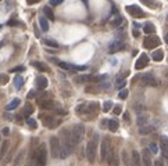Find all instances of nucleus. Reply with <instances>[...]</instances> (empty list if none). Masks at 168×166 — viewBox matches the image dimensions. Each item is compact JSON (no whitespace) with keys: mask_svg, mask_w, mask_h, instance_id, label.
<instances>
[{"mask_svg":"<svg viewBox=\"0 0 168 166\" xmlns=\"http://www.w3.org/2000/svg\"><path fill=\"white\" fill-rule=\"evenodd\" d=\"M97 143H99V134H95L93 136V140H91L86 145V149H85V152H86V158L88 161L93 163L96 159V151H97Z\"/></svg>","mask_w":168,"mask_h":166,"instance_id":"f257e3e1","label":"nucleus"},{"mask_svg":"<svg viewBox=\"0 0 168 166\" xmlns=\"http://www.w3.org/2000/svg\"><path fill=\"white\" fill-rule=\"evenodd\" d=\"M83 134H85V127H83V125H82V123H77V125L72 127V130H71V140H72V144L75 147L82 141Z\"/></svg>","mask_w":168,"mask_h":166,"instance_id":"f03ea898","label":"nucleus"},{"mask_svg":"<svg viewBox=\"0 0 168 166\" xmlns=\"http://www.w3.org/2000/svg\"><path fill=\"white\" fill-rule=\"evenodd\" d=\"M35 159H36V163L38 166H45L46 162H47V148H46L45 144H41L35 151Z\"/></svg>","mask_w":168,"mask_h":166,"instance_id":"7ed1b4c3","label":"nucleus"},{"mask_svg":"<svg viewBox=\"0 0 168 166\" xmlns=\"http://www.w3.org/2000/svg\"><path fill=\"white\" fill-rule=\"evenodd\" d=\"M107 79L106 75H81V76L77 78V82H92V83H100L101 80Z\"/></svg>","mask_w":168,"mask_h":166,"instance_id":"20e7f679","label":"nucleus"},{"mask_svg":"<svg viewBox=\"0 0 168 166\" xmlns=\"http://www.w3.org/2000/svg\"><path fill=\"white\" fill-rule=\"evenodd\" d=\"M50 152H51V157L53 158H59V152H60V140L59 137H50Z\"/></svg>","mask_w":168,"mask_h":166,"instance_id":"39448f33","label":"nucleus"},{"mask_svg":"<svg viewBox=\"0 0 168 166\" xmlns=\"http://www.w3.org/2000/svg\"><path fill=\"white\" fill-rule=\"evenodd\" d=\"M41 118H43V123H45L46 127L49 129H54L61 123V119H56L54 116H45V115H41Z\"/></svg>","mask_w":168,"mask_h":166,"instance_id":"423d86ee","label":"nucleus"},{"mask_svg":"<svg viewBox=\"0 0 168 166\" xmlns=\"http://www.w3.org/2000/svg\"><path fill=\"white\" fill-rule=\"evenodd\" d=\"M142 83L145 86H150V87H159V80L153 75H149V73L142 76Z\"/></svg>","mask_w":168,"mask_h":166,"instance_id":"0eeeda50","label":"nucleus"},{"mask_svg":"<svg viewBox=\"0 0 168 166\" xmlns=\"http://www.w3.org/2000/svg\"><path fill=\"white\" fill-rule=\"evenodd\" d=\"M160 45V39L156 36H147L145 40H143V46L145 49H154Z\"/></svg>","mask_w":168,"mask_h":166,"instance_id":"6e6552de","label":"nucleus"},{"mask_svg":"<svg viewBox=\"0 0 168 166\" xmlns=\"http://www.w3.org/2000/svg\"><path fill=\"white\" fill-rule=\"evenodd\" d=\"M111 148V144H110V140L109 139H104L103 143H101V147H100V154H101V161L104 162L109 157V151Z\"/></svg>","mask_w":168,"mask_h":166,"instance_id":"1a4fd4ad","label":"nucleus"},{"mask_svg":"<svg viewBox=\"0 0 168 166\" xmlns=\"http://www.w3.org/2000/svg\"><path fill=\"white\" fill-rule=\"evenodd\" d=\"M38 105L42 108V109H54L57 107V104L51 100L46 98V100H38Z\"/></svg>","mask_w":168,"mask_h":166,"instance_id":"9d476101","label":"nucleus"},{"mask_svg":"<svg viewBox=\"0 0 168 166\" xmlns=\"http://www.w3.org/2000/svg\"><path fill=\"white\" fill-rule=\"evenodd\" d=\"M107 163H109V166H118V157H117V154H115V151L113 149V147L110 148L109 151V157H107Z\"/></svg>","mask_w":168,"mask_h":166,"instance_id":"9b49d317","label":"nucleus"},{"mask_svg":"<svg viewBox=\"0 0 168 166\" xmlns=\"http://www.w3.org/2000/svg\"><path fill=\"white\" fill-rule=\"evenodd\" d=\"M127 11L131 14L132 17H136V18L145 17V13H143V11H142V9H139L138 6H128V7H127Z\"/></svg>","mask_w":168,"mask_h":166,"instance_id":"f8f14e48","label":"nucleus"},{"mask_svg":"<svg viewBox=\"0 0 168 166\" xmlns=\"http://www.w3.org/2000/svg\"><path fill=\"white\" fill-rule=\"evenodd\" d=\"M147 64H149V57H147V54L143 53L140 57L138 58L136 64H135V68H136V69H143Z\"/></svg>","mask_w":168,"mask_h":166,"instance_id":"ddd939ff","label":"nucleus"},{"mask_svg":"<svg viewBox=\"0 0 168 166\" xmlns=\"http://www.w3.org/2000/svg\"><path fill=\"white\" fill-rule=\"evenodd\" d=\"M124 49H125V43L122 40H115L110 46V53H117V51H121Z\"/></svg>","mask_w":168,"mask_h":166,"instance_id":"4468645a","label":"nucleus"},{"mask_svg":"<svg viewBox=\"0 0 168 166\" xmlns=\"http://www.w3.org/2000/svg\"><path fill=\"white\" fill-rule=\"evenodd\" d=\"M9 148H10V141L9 140H4V141L1 143V145H0V159H3L4 155H7Z\"/></svg>","mask_w":168,"mask_h":166,"instance_id":"2eb2a0df","label":"nucleus"},{"mask_svg":"<svg viewBox=\"0 0 168 166\" xmlns=\"http://www.w3.org/2000/svg\"><path fill=\"white\" fill-rule=\"evenodd\" d=\"M132 166H142V157L138 151H132Z\"/></svg>","mask_w":168,"mask_h":166,"instance_id":"dca6fc26","label":"nucleus"},{"mask_svg":"<svg viewBox=\"0 0 168 166\" xmlns=\"http://www.w3.org/2000/svg\"><path fill=\"white\" fill-rule=\"evenodd\" d=\"M138 125L139 126H145L147 122H149V114H146V112H140V114H138Z\"/></svg>","mask_w":168,"mask_h":166,"instance_id":"f3484780","label":"nucleus"},{"mask_svg":"<svg viewBox=\"0 0 168 166\" xmlns=\"http://www.w3.org/2000/svg\"><path fill=\"white\" fill-rule=\"evenodd\" d=\"M150 151L149 149H145L143 152H142V163L145 166H150L151 165V158H150Z\"/></svg>","mask_w":168,"mask_h":166,"instance_id":"a211bd4d","label":"nucleus"},{"mask_svg":"<svg viewBox=\"0 0 168 166\" xmlns=\"http://www.w3.org/2000/svg\"><path fill=\"white\" fill-rule=\"evenodd\" d=\"M36 87H38V90H45L46 87H47V79H46L45 76H38Z\"/></svg>","mask_w":168,"mask_h":166,"instance_id":"6ab92c4d","label":"nucleus"},{"mask_svg":"<svg viewBox=\"0 0 168 166\" xmlns=\"http://www.w3.org/2000/svg\"><path fill=\"white\" fill-rule=\"evenodd\" d=\"M151 58L154 60L156 63H160V61H163V58H164V51L161 49L160 50H156L154 53L151 54Z\"/></svg>","mask_w":168,"mask_h":166,"instance_id":"aec40b11","label":"nucleus"},{"mask_svg":"<svg viewBox=\"0 0 168 166\" xmlns=\"http://www.w3.org/2000/svg\"><path fill=\"white\" fill-rule=\"evenodd\" d=\"M122 161H124V165L125 166H132V158L129 157V154L127 152V149H124L122 151Z\"/></svg>","mask_w":168,"mask_h":166,"instance_id":"412c9836","label":"nucleus"},{"mask_svg":"<svg viewBox=\"0 0 168 166\" xmlns=\"http://www.w3.org/2000/svg\"><path fill=\"white\" fill-rule=\"evenodd\" d=\"M143 32L147 33V35H151V33L156 32V27L151 22H147V24H145V27H143Z\"/></svg>","mask_w":168,"mask_h":166,"instance_id":"4be33fe9","label":"nucleus"},{"mask_svg":"<svg viewBox=\"0 0 168 166\" xmlns=\"http://www.w3.org/2000/svg\"><path fill=\"white\" fill-rule=\"evenodd\" d=\"M20 103H21V101H20V98H14L10 104H7V107H6V111H13V109H15V108L20 105Z\"/></svg>","mask_w":168,"mask_h":166,"instance_id":"5701e85b","label":"nucleus"},{"mask_svg":"<svg viewBox=\"0 0 168 166\" xmlns=\"http://www.w3.org/2000/svg\"><path fill=\"white\" fill-rule=\"evenodd\" d=\"M160 148H161L163 157L165 158V159H168V141H161V143H160Z\"/></svg>","mask_w":168,"mask_h":166,"instance_id":"b1692460","label":"nucleus"},{"mask_svg":"<svg viewBox=\"0 0 168 166\" xmlns=\"http://www.w3.org/2000/svg\"><path fill=\"white\" fill-rule=\"evenodd\" d=\"M39 24H41V28L43 32L49 31V22H47V18L46 17H41L39 18Z\"/></svg>","mask_w":168,"mask_h":166,"instance_id":"393cba45","label":"nucleus"},{"mask_svg":"<svg viewBox=\"0 0 168 166\" xmlns=\"http://www.w3.org/2000/svg\"><path fill=\"white\" fill-rule=\"evenodd\" d=\"M43 13H45L46 18H49L50 21H54V13H53V10L50 9L49 6H46L45 9H43Z\"/></svg>","mask_w":168,"mask_h":166,"instance_id":"a878e982","label":"nucleus"},{"mask_svg":"<svg viewBox=\"0 0 168 166\" xmlns=\"http://www.w3.org/2000/svg\"><path fill=\"white\" fill-rule=\"evenodd\" d=\"M32 65L36 68L38 71H41V72H47V71H49V68L46 67L43 63H39V61H35V63H32Z\"/></svg>","mask_w":168,"mask_h":166,"instance_id":"bb28decb","label":"nucleus"},{"mask_svg":"<svg viewBox=\"0 0 168 166\" xmlns=\"http://www.w3.org/2000/svg\"><path fill=\"white\" fill-rule=\"evenodd\" d=\"M14 86L17 89H21L24 86V78L21 75H15V78H14Z\"/></svg>","mask_w":168,"mask_h":166,"instance_id":"cd10ccee","label":"nucleus"},{"mask_svg":"<svg viewBox=\"0 0 168 166\" xmlns=\"http://www.w3.org/2000/svg\"><path fill=\"white\" fill-rule=\"evenodd\" d=\"M154 130V127H153V126H140V129H139V133H140V134H149V133H151V132Z\"/></svg>","mask_w":168,"mask_h":166,"instance_id":"c85d7f7f","label":"nucleus"},{"mask_svg":"<svg viewBox=\"0 0 168 166\" xmlns=\"http://www.w3.org/2000/svg\"><path fill=\"white\" fill-rule=\"evenodd\" d=\"M107 125H109V130H110V132H115L117 129H118V126H119L118 122L115 121V119H110Z\"/></svg>","mask_w":168,"mask_h":166,"instance_id":"c756f323","label":"nucleus"},{"mask_svg":"<svg viewBox=\"0 0 168 166\" xmlns=\"http://www.w3.org/2000/svg\"><path fill=\"white\" fill-rule=\"evenodd\" d=\"M24 157H25V151H21V152H20L18 155H17V158H15V161H14V166H21Z\"/></svg>","mask_w":168,"mask_h":166,"instance_id":"7c9ffc66","label":"nucleus"},{"mask_svg":"<svg viewBox=\"0 0 168 166\" xmlns=\"http://www.w3.org/2000/svg\"><path fill=\"white\" fill-rule=\"evenodd\" d=\"M96 108H97V103H91L86 108V114H89V115H91V114H95Z\"/></svg>","mask_w":168,"mask_h":166,"instance_id":"2f4dec72","label":"nucleus"},{"mask_svg":"<svg viewBox=\"0 0 168 166\" xmlns=\"http://www.w3.org/2000/svg\"><path fill=\"white\" fill-rule=\"evenodd\" d=\"M32 112H33V108H32V105L27 104V105H25V109H24V116H25V118H29Z\"/></svg>","mask_w":168,"mask_h":166,"instance_id":"473e14b6","label":"nucleus"},{"mask_svg":"<svg viewBox=\"0 0 168 166\" xmlns=\"http://www.w3.org/2000/svg\"><path fill=\"white\" fill-rule=\"evenodd\" d=\"M121 24H122V17H121V15H117V17H115L113 21H111V25H113V27H115V28L119 27Z\"/></svg>","mask_w":168,"mask_h":166,"instance_id":"72a5a7b5","label":"nucleus"},{"mask_svg":"<svg viewBox=\"0 0 168 166\" xmlns=\"http://www.w3.org/2000/svg\"><path fill=\"white\" fill-rule=\"evenodd\" d=\"M27 166H38V163H36V159H35V154H33V151H32L31 157H29V159H28V162H27Z\"/></svg>","mask_w":168,"mask_h":166,"instance_id":"f704fd0d","label":"nucleus"},{"mask_svg":"<svg viewBox=\"0 0 168 166\" xmlns=\"http://www.w3.org/2000/svg\"><path fill=\"white\" fill-rule=\"evenodd\" d=\"M53 61H56L57 63V65L61 68H64V69H71V64H67V63H64V61H60V60H54L53 58Z\"/></svg>","mask_w":168,"mask_h":166,"instance_id":"c9c22d12","label":"nucleus"},{"mask_svg":"<svg viewBox=\"0 0 168 166\" xmlns=\"http://www.w3.org/2000/svg\"><path fill=\"white\" fill-rule=\"evenodd\" d=\"M149 151H150V154H157L159 152V145H157V144L156 143H150L149 144Z\"/></svg>","mask_w":168,"mask_h":166,"instance_id":"e433bc0d","label":"nucleus"},{"mask_svg":"<svg viewBox=\"0 0 168 166\" xmlns=\"http://www.w3.org/2000/svg\"><path fill=\"white\" fill-rule=\"evenodd\" d=\"M27 125L29 126V127H32V129H36V126H38V123H36V121L33 119V118H27Z\"/></svg>","mask_w":168,"mask_h":166,"instance_id":"4c0bfd02","label":"nucleus"},{"mask_svg":"<svg viewBox=\"0 0 168 166\" xmlns=\"http://www.w3.org/2000/svg\"><path fill=\"white\" fill-rule=\"evenodd\" d=\"M133 108H135V111H136L138 114H140V112H145V109H146V107L143 105L142 103H139V104H135L133 105Z\"/></svg>","mask_w":168,"mask_h":166,"instance_id":"58836bf2","label":"nucleus"},{"mask_svg":"<svg viewBox=\"0 0 168 166\" xmlns=\"http://www.w3.org/2000/svg\"><path fill=\"white\" fill-rule=\"evenodd\" d=\"M111 108H113V103L111 101H104V104H103V111L104 112H109V111H111Z\"/></svg>","mask_w":168,"mask_h":166,"instance_id":"ea45409f","label":"nucleus"},{"mask_svg":"<svg viewBox=\"0 0 168 166\" xmlns=\"http://www.w3.org/2000/svg\"><path fill=\"white\" fill-rule=\"evenodd\" d=\"M124 86H127V80H124V79H118V80H115V87L119 90H122Z\"/></svg>","mask_w":168,"mask_h":166,"instance_id":"a19ab883","label":"nucleus"},{"mask_svg":"<svg viewBox=\"0 0 168 166\" xmlns=\"http://www.w3.org/2000/svg\"><path fill=\"white\" fill-rule=\"evenodd\" d=\"M10 78L9 75H4V73H0V85H6V83H9Z\"/></svg>","mask_w":168,"mask_h":166,"instance_id":"79ce46f5","label":"nucleus"},{"mask_svg":"<svg viewBox=\"0 0 168 166\" xmlns=\"http://www.w3.org/2000/svg\"><path fill=\"white\" fill-rule=\"evenodd\" d=\"M45 45L46 46H50V47H54V49H57V47H59V43H56V42L51 40V39H47V40H45Z\"/></svg>","mask_w":168,"mask_h":166,"instance_id":"37998d69","label":"nucleus"},{"mask_svg":"<svg viewBox=\"0 0 168 166\" xmlns=\"http://www.w3.org/2000/svg\"><path fill=\"white\" fill-rule=\"evenodd\" d=\"M88 91V93H99L100 89L97 87V86H93V87H91V86H88L86 89H85Z\"/></svg>","mask_w":168,"mask_h":166,"instance_id":"c03bdc74","label":"nucleus"},{"mask_svg":"<svg viewBox=\"0 0 168 166\" xmlns=\"http://www.w3.org/2000/svg\"><path fill=\"white\" fill-rule=\"evenodd\" d=\"M118 97H119L121 100H125V98L128 97V90H127V89H122V90H121V91L118 93Z\"/></svg>","mask_w":168,"mask_h":166,"instance_id":"a18cd8bd","label":"nucleus"},{"mask_svg":"<svg viewBox=\"0 0 168 166\" xmlns=\"http://www.w3.org/2000/svg\"><path fill=\"white\" fill-rule=\"evenodd\" d=\"M77 114H86V105H78L77 108Z\"/></svg>","mask_w":168,"mask_h":166,"instance_id":"49530a36","label":"nucleus"},{"mask_svg":"<svg viewBox=\"0 0 168 166\" xmlns=\"http://www.w3.org/2000/svg\"><path fill=\"white\" fill-rule=\"evenodd\" d=\"M142 3L145 6H149V7H154L156 3H154V0H140Z\"/></svg>","mask_w":168,"mask_h":166,"instance_id":"de8ad7c7","label":"nucleus"},{"mask_svg":"<svg viewBox=\"0 0 168 166\" xmlns=\"http://www.w3.org/2000/svg\"><path fill=\"white\" fill-rule=\"evenodd\" d=\"M71 69H75V71H85V69H86V67H85V65L78 67V65H72V64H71Z\"/></svg>","mask_w":168,"mask_h":166,"instance_id":"09e8293b","label":"nucleus"},{"mask_svg":"<svg viewBox=\"0 0 168 166\" xmlns=\"http://www.w3.org/2000/svg\"><path fill=\"white\" fill-rule=\"evenodd\" d=\"M63 1H64V0H50V6L56 7V6H60Z\"/></svg>","mask_w":168,"mask_h":166,"instance_id":"8fccbe9b","label":"nucleus"},{"mask_svg":"<svg viewBox=\"0 0 168 166\" xmlns=\"http://www.w3.org/2000/svg\"><path fill=\"white\" fill-rule=\"evenodd\" d=\"M121 112H122V107H121V105H115V108H114V114H115V115H119Z\"/></svg>","mask_w":168,"mask_h":166,"instance_id":"3c124183","label":"nucleus"},{"mask_svg":"<svg viewBox=\"0 0 168 166\" xmlns=\"http://www.w3.org/2000/svg\"><path fill=\"white\" fill-rule=\"evenodd\" d=\"M7 24H9L10 27H15V25H18V21H17V19H14V18H13V19H10V21H9Z\"/></svg>","mask_w":168,"mask_h":166,"instance_id":"603ef678","label":"nucleus"},{"mask_svg":"<svg viewBox=\"0 0 168 166\" xmlns=\"http://www.w3.org/2000/svg\"><path fill=\"white\" fill-rule=\"evenodd\" d=\"M24 69H25L24 67H17V68H13V69H11V72H22Z\"/></svg>","mask_w":168,"mask_h":166,"instance_id":"864d4df0","label":"nucleus"},{"mask_svg":"<svg viewBox=\"0 0 168 166\" xmlns=\"http://www.w3.org/2000/svg\"><path fill=\"white\" fill-rule=\"evenodd\" d=\"M154 166H164V161L163 159H157V161L154 162Z\"/></svg>","mask_w":168,"mask_h":166,"instance_id":"5fc2aeb1","label":"nucleus"},{"mask_svg":"<svg viewBox=\"0 0 168 166\" xmlns=\"http://www.w3.org/2000/svg\"><path fill=\"white\" fill-rule=\"evenodd\" d=\"M122 116H124V121L127 122V123H129V114H128V112H125V114H124V115H122Z\"/></svg>","mask_w":168,"mask_h":166,"instance_id":"6e6d98bb","label":"nucleus"},{"mask_svg":"<svg viewBox=\"0 0 168 166\" xmlns=\"http://www.w3.org/2000/svg\"><path fill=\"white\" fill-rule=\"evenodd\" d=\"M41 0H27L28 4H36V3H39Z\"/></svg>","mask_w":168,"mask_h":166,"instance_id":"4d7b16f0","label":"nucleus"},{"mask_svg":"<svg viewBox=\"0 0 168 166\" xmlns=\"http://www.w3.org/2000/svg\"><path fill=\"white\" fill-rule=\"evenodd\" d=\"M1 133H3V134H4V136H7V134H9V133H10V129H9V127H4V129L1 130Z\"/></svg>","mask_w":168,"mask_h":166,"instance_id":"13d9d810","label":"nucleus"},{"mask_svg":"<svg viewBox=\"0 0 168 166\" xmlns=\"http://www.w3.org/2000/svg\"><path fill=\"white\" fill-rule=\"evenodd\" d=\"M33 96H35V91H29L28 93V98H33Z\"/></svg>","mask_w":168,"mask_h":166,"instance_id":"bf43d9fd","label":"nucleus"},{"mask_svg":"<svg viewBox=\"0 0 168 166\" xmlns=\"http://www.w3.org/2000/svg\"><path fill=\"white\" fill-rule=\"evenodd\" d=\"M4 118L7 121H11V115H10V114H4Z\"/></svg>","mask_w":168,"mask_h":166,"instance_id":"052dcab7","label":"nucleus"},{"mask_svg":"<svg viewBox=\"0 0 168 166\" xmlns=\"http://www.w3.org/2000/svg\"><path fill=\"white\" fill-rule=\"evenodd\" d=\"M133 36H135V37H138V36H139V32H138L136 29H135V31H133Z\"/></svg>","mask_w":168,"mask_h":166,"instance_id":"680f3d73","label":"nucleus"},{"mask_svg":"<svg viewBox=\"0 0 168 166\" xmlns=\"http://www.w3.org/2000/svg\"><path fill=\"white\" fill-rule=\"evenodd\" d=\"M164 40H165V43H167V45H168V33H167V35H165V36H164Z\"/></svg>","mask_w":168,"mask_h":166,"instance_id":"e2e57ef3","label":"nucleus"},{"mask_svg":"<svg viewBox=\"0 0 168 166\" xmlns=\"http://www.w3.org/2000/svg\"><path fill=\"white\" fill-rule=\"evenodd\" d=\"M0 141H1V136H0Z\"/></svg>","mask_w":168,"mask_h":166,"instance_id":"0e129e2a","label":"nucleus"},{"mask_svg":"<svg viewBox=\"0 0 168 166\" xmlns=\"http://www.w3.org/2000/svg\"><path fill=\"white\" fill-rule=\"evenodd\" d=\"M167 78H168V73H167Z\"/></svg>","mask_w":168,"mask_h":166,"instance_id":"69168bd1","label":"nucleus"},{"mask_svg":"<svg viewBox=\"0 0 168 166\" xmlns=\"http://www.w3.org/2000/svg\"><path fill=\"white\" fill-rule=\"evenodd\" d=\"M150 166H153V165H150Z\"/></svg>","mask_w":168,"mask_h":166,"instance_id":"338daca9","label":"nucleus"}]
</instances>
